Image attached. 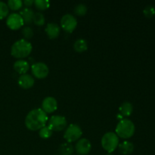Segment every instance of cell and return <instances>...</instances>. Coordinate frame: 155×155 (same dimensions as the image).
Returning a JSON list of instances; mask_svg holds the SVG:
<instances>
[{"instance_id": "obj_29", "label": "cell", "mask_w": 155, "mask_h": 155, "mask_svg": "<svg viewBox=\"0 0 155 155\" xmlns=\"http://www.w3.org/2000/svg\"><path fill=\"white\" fill-rule=\"evenodd\" d=\"M106 155H114V154H111V153H107V154H106Z\"/></svg>"}, {"instance_id": "obj_4", "label": "cell", "mask_w": 155, "mask_h": 155, "mask_svg": "<svg viewBox=\"0 0 155 155\" xmlns=\"http://www.w3.org/2000/svg\"><path fill=\"white\" fill-rule=\"evenodd\" d=\"M101 146L108 153H112L119 145V137L114 132L104 133L101 138Z\"/></svg>"}, {"instance_id": "obj_21", "label": "cell", "mask_w": 155, "mask_h": 155, "mask_svg": "<svg viewBox=\"0 0 155 155\" xmlns=\"http://www.w3.org/2000/svg\"><path fill=\"white\" fill-rule=\"evenodd\" d=\"M52 130H51L48 126L45 125V127H42V128L39 130V135L42 139H48V138L52 135Z\"/></svg>"}, {"instance_id": "obj_12", "label": "cell", "mask_w": 155, "mask_h": 155, "mask_svg": "<svg viewBox=\"0 0 155 155\" xmlns=\"http://www.w3.org/2000/svg\"><path fill=\"white\" fill-rule=\"evenodd\" d=\"M18 85L23 89H29L34 85L35 80L30 74H21L18 80Z\"/></svg>"}, {"instance_id": "obj_9", "label": "cell", "mask_w": 155, "mask_h": 155, "mask_svg": "<svg viewBox=\"0 0 155 155\" xmlns=\"http://www.w3.org/2000/svg\"><path fill=\"white\" fill-rule=\"evenodd\" d=\"M24 24V20L18 13L10 14L6 19V24L12 30H18L21 28Z\"/></svg>"}, {"instance_id": "obj_18", "label": "cell", "mask_w": 155, "mask_h": 155, "mask_svg": "<svg viewBox=\"0 0 155 155\" xmlns=\"http://www.w3.org/2000/svg\"><path fill=\"white\" fill-rule=\"evenodd\" d=\"M74 151V147L69 142H64L59 145L58 152L61 155H71Z\"/></svg>"}, {"instance_id": "obj_13", "label": "cell", "mask_w": 155, "mask_h": 155, "mask_svg": "<svg viewBox=\"0 0 155 155\" xmlns=\"http://www.w3.org/2000/svg\"><path fill=\"white\" fill-rule=\"evenodd\" d=\"M61 28L56 23H48L45 27V33L50 39H54L60 34Z\"/></svg>"}, {"instance_id": "obj_16", "label": "cell", "mask_w": 155, "mask_h": 155, "mask_svg": "<svg viewBox=\"0 0 155 155\" xmlns=\"http://www.w3.org/2000/svg\"><path fill=\"white\" fill-rule=\"evenodd\" d=\"M118 147H119L120 153L124 155L132 154L134 150V145L131 142H129V141H124L122 143L120 144Z\"/></svg>"}, {"instance_id": "obj_11", "label": "cell", "mask_w": 155, "mask_h": 155, "mask_svg": "<svg viewBox=\"0 0 155 155\" xmlns=\"http://www.w3.org/2000/svg\"><path fill=\"white\" fill-rule=\"evenodd\" d=\"M57 100L51 96L45 97L42 102V109L45 113H52L57 109Z\"/></svg>"}, {"instance_id": "obj_22", "label": "cell", "mask_w": 155, "mask_h": 155, "mask_svg": "<svg viewBox=\"0 0 155 155\" xmlns=\"http://www.w3.org/2000/svg\"><path fill=\"white\" fill-rule=\"evenodd\" d=\"M7 5L8 8L12 10H18L22 7L23 2L21 0H8Z\"/></svg>"}, {"instance_id": "obj_10", "label": "cell", "mask_w": 155, "mask_h": 155, "mask_svg": "<svg viewBox=\"0 0 155 155\" xmlns=\"http://www.w3.org/2000/svg\"><path fill=\"white\" fill-rule=\"evenodd\" d=\"M92 148L91 142L86 138L80 139L75 145V150L80 155H86L89 154Z\"/></svg>"}, {"instance_id": "obj_26", "label": "cell", "mask_w": 155, "mask_h": 155, "mask_svg": "<svg viewBox=\"0 0 155 155\" xmlns=\"http://www.w3.org/2000/svg\"><path fill=\"white\" fill-rule=\"evenodd\" d=\"M143 13L145 16L148 18H152L155 15V8L153 5L145 6L143 10Z\"/></svg>"}, {"instance_id": "obj_20", "label": "cell", "mask_w": 155, "mask_h": 155, "mask_svg": "<svg viewBox=\"0 0 155 155\" xmlns=\"http://www.w3.org/2000/svg\"><path fill=\"white\" fill-rule=\"evenodd\" d=\"M45 16L42 12H36L34 13L33 18V22L37 26H42L45 24Z\"/></svg>"}, {"instance_id": "obj_27", "label": "cell", "mask_w": 155, "mask_h": 155, "mask_svg": "<svg viewBox=\"0 0 155 155\" xmlns=\"http://www.w3.org/2000/svg\"><path fill=\"white\" fill-rule=\"evenodd\" d=\"M21 33L26 39H30L33 36V30L30 26H26L23 27Z\"/></svg>"}, {"instance_id": "obj_1", "label": "cell", "mask_w": 155, "mask_h": 155, "mask_svg": "<svg viewBox=\"0 0 155 155\" xmlns=\"http://www.w3.org/2000/svg\"><path fill=\"white\" fill-rule=\"evenodd\" d=\"M48 120L47 114L41 108H35L30 110L25 118V126L30 130H40L46 125Z\"/></svg>"}, {"instance_id": "obj_25", "label": "cell", "mask_w": 155, "mask_h": 155, "mask_svg": "<svg viewBox=\"0 0 155 155\" xmlns=\"http://www.w3.org/2000/svg\"><path fill=\"white\" fill-rule=\"evenodd\" d=\"M9 12V8L8 5L4 2L0 1V20L3 19L8 15Z\"/></svg>"}, {"instance_id": "obj_23", "label": "cell", "mask_w": 155, "mask_h": 155, "mask_svg": "<svg viewBox=\"0 0 155 155\" xmlns=\"http://www.w3.org/2000/svg\"><path fill=\"white\" fill-rule=\"evenodd\" d=\"M87 12V6L83 3H80V4L77 5L74 8V13L77 15H84Z\"/></svg>"}, {"instance_id": "obj_7", "label": "cell", "mask_w": 155, "mask_h": 155, "mask_svg": "<svg viewBox=\"0 0 155 155\" xmlns=\"http://www.w3.org/2000/svg\"><path fill=\"white\" fill-rule=\"evenodd\" d=\"M77 20L71 14H65L61 19V26L66 32L71 33L77 27Z\"/></svg>"}, {"instance_id": "obj_3", "label": "cell", "mask_w": 155, "mask_h": 155, "mask_svg": "<svg viewBox=\"0 0 155 155\" xmlns=\"http://www.w3.org/2000/svg\"><path fill=\"white\" fill-rule=\"evenodd\" d=\"M135 125L129 119H123L119 121L116 127V134L122 139H129L135 133Z\"/></svg>"}, {"instance_id": "obj_5", "label": "cell", "mask_w": 155, "mask_h": 155, "mask_svg": "<svg viewBox=\"0 0 155 155\" xmlns=\"http://www.w3.org/2000/svg\"><path fill=\"white\" fill-rule=\"evenodd\" d=\"M83 134L81 127L77 124H71L66 128L64 134V137L66 139L67 142L71 143L72 142H75L77 139H80Z\"/></svg>"}, {"instance_id": "obj_2", "label": "cell", "mask_w": 155, "mask_h": 155, "mask_svg": "<svg viewBox=\"0 0 155 155\" xmlns=\"http://www.w3.org/2000/svg\"><path fill=\"white\" fill-rule=\"evenodd\" d=\"M32 46L31 43L26 39H21L14 42L11 48V54L15 58H23L31 53Z\"/></svg>"}, {"instance_id": "obj_28", "label": "cell", "mask_w": 155, "mask_h": 155, "mask_svg": "<svg viewBox=\"0 0 155 155\" xmlns=\"http://www.w3.org/2000/svg\"><path fill=\"white\" fill-rule=\"evenodd\" d=\"M23 3H24L27 7L29 8L30 6H31L32 5L34 4V1H33V0H24V1L23 2Z\"/></svg>"}, {"instance_id": "obj_14", "label": "cell", "mask_w": 155, "mask_h": 155, "mask_svg": "<svg viewBox=\"0 0 155 155\" xmlns=\"http://www.w3.org/2000/svg\"><path fill=\"white\" fill-rule=\"evenodd\" d=\"M29 68H30V64L27 61L24 59H19L14 64V69L21 74H26L29 71Z\"/></svg>"}, {"instance_id": "obj_24", "label": "cell", "mask_w": 155, "mask_h": 155, "mask_svg": "<svg viewBox=\"0 0 155 155\" xmlns=\"http://www.w3.org/2000/svg\"><path fill=\"white\" fill-rule=\"evenodd\" d=\"M34 5L39 10H45L49 7L50 3L48 0H35Z\"/></svg>"}, {"instance_id": "obj_8", "label": "cell", "mask_w": 155, "mask_h": 155, "mask_svg": "<svg viewBox=\"0 0 155 155\" xmlns=\"http://www.w3.org/2000/svg\"><path fill=\"white\" fill-rule=\"evenodd\" d=\"M32 73L35 77L38 79H43L48 76L49 69L46 64L43 62H36L31 67Z\"/></svg>"}, {"instance_id": "obj_15", "label": "cell", "mask_w": 155, "mask_h": 155, "mask_svg": "<svg viewBox=\"0 0 155 155\" xmlns=\"http://www.w3.org/2000/svg\"><path fill=\"white\" fill-rule=\"evenodd\" d=\"M20 15L24 20V22L27 24H30L33 22V18L34 15V12L30 8L26 7L20 12Z\"/></svg>"}, {"instance_id": "obj_19", "label": "cell", "mask_w": 155, "mask_h": 155, "mask_svg": "<svg viewBox=\"0 0 155 155\" xmlns=\"http://www.w3.org/2000/svg\"><path fill=\"white\" fill-rule=\"evenodd\" d=\"M74 48L75 51L78 52H83L86 51L88 48V43L87 41L84 39H78L75 41L74 45Z\"/></svg>"}, {"instance_id": "obj_6", "label": "cell", "mask_w": 155, "mask_h": 155, "mask_svg": "<svg viewBox=\"0 0 155 155\" xmlns=\"http://www.w3.org/2000/svg\"><path fill=\"white\" fill-rule=\"evenodd\" d=\"M48 127L52 131H61L67 127L66 118L61 115H54L48 120Z\"/></svg>"}, {"instance_id": "obj_17", "label": "cell", "mask_w": 155, "mask_h": 155, "mask_svg": "<svg viewBox=\"0 0 155 155\" xmlns=\"http://www.w3.org/2000/svg\"><path fill=\"white\" fill-rule=\"evenodd\" d=\"M121 115L124 117H129L132 114L133 110V106L130 101H124L119 107Z\"/></svg>"}]
</instances>
